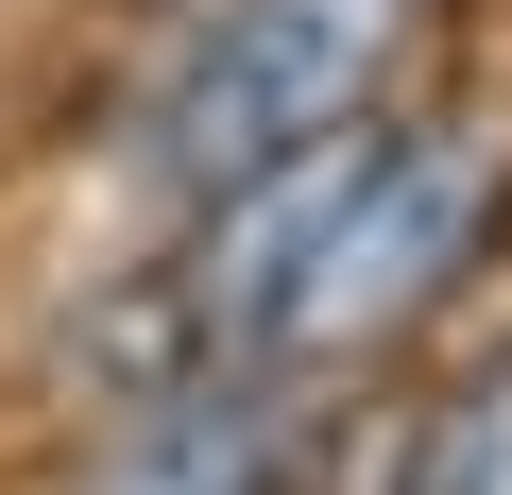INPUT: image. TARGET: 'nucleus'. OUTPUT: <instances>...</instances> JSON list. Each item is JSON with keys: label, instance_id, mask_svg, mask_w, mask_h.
I'll return each mask as SVG.
<instances>
[{"label": "nucleus", "instance_id": "obj_1", "mask_svg": "<svg viewBox=\"0 0 512 495\" xmlns=\"http://www.w3.org/2000/svg\"><path fill=\"white\" fill-rule=\"evenodd\" d=\"M512 188V137H478V120H376V154H359V188H342V222L308 239V274H291V308H274V376H359V359H393L478 257H495V205Z\"/></svg>", "mask_w": 512, "mask_h": 495}, {"label": "nucleus", "instance_id": "obj_2", "mask_svg": "<svg viewBox=\"0 0 512 495\" xmlns=\"http://www.w3.org/2000/svg\"><path fill=\"white\" fill-rule=\"evenodd\" d=\"M444 0H222L188 35L171 103H154V154L188 188L291 154V137H342V120H393V69L427 52Z\"/></svg>", "mask_w": 512, "mask_h": 495}, {"label": "nucleus", "instance_id": "obj_4", "mask_svg": "<svg viewBox=\"0 0 512 495\" xmlns=\"http://www.w3.org/2000/svg\"><path fill=\"white\" fill-rule=\"evenodd\" d=\"M393 495H512V359H478L427 427H410V478Z\"/></svg>", "mask_w": 512, "mask_h": 495}, {"label": "nucleus", "instance_id": "obj_3", "mask_svg": "<svg viewBox=\"0 0 512 495\" xmlns=\"http://www.w3.org/2000/svg\"><path fill=\"white\" fill-rule=\"evenodd\" d=\"M291 376L256 359V376H188V393H154L120 444H103V478L86 495H274L291 478Z\"/></svg>", "mask_w": 512, "mask_h": 495}]
</instances>
